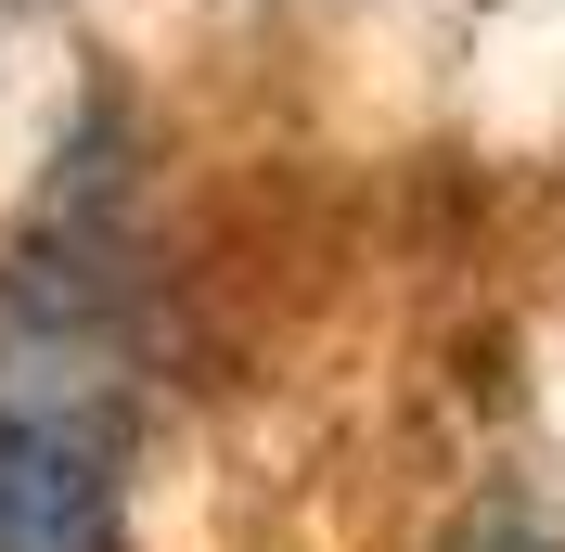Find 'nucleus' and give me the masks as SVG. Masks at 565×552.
<instances>
[{"mask_svg": "<svg viewBox=\"0 0 565 552\" xmlns=\"http://www.w3.org/2000/svg\"><path fill=\"white\" fill-rule=\"evenodd\" d=\"M0 552H116V424L90 399H0Z\"/></svg>", "mask_w": 565, "mask_h": 552, "instance_id": "obj_1", "label": "nucleus"}]
</instances>
